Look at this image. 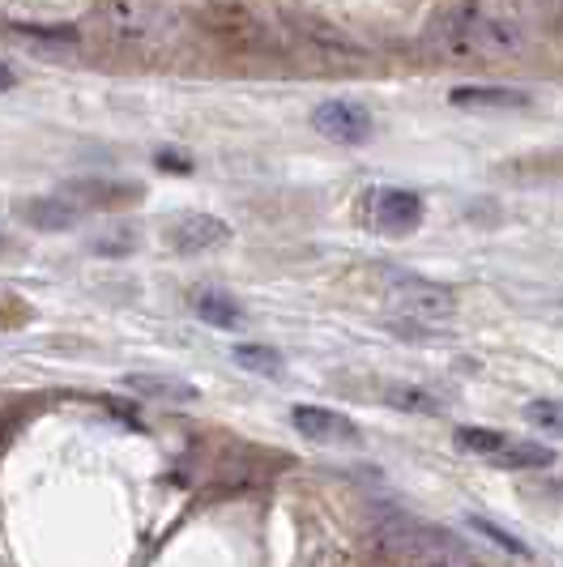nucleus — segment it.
<instances>
[{"mask_svg":"<svg viewBox=\"0 0 563 567\" xmlns=\"http://www.w3.org/2000/svg\"><path fill=\"white\" fill-rule=\"evenodd\" d=\"M290 423L299 426V435H308L316 444H355L359 431L346 414H334V410H320V405H295Z\"/></svg>","mask_w":563,"mask_h":567,"instance_id":"obj_7","label":"nucleus"},{"mask_svg":"<svg viewBox=\"0 0 563 567\" xmlns=\"http://www.w3.org/2000/svg\"><path fill=\"white\" fill-rule=\"evenodd\" d=\"M235 363L244 371H256V375H282V354L269 350V346H235Z\"/></svg>","mask_w":563,"mask_h":567,"instance_id":"obj_14","label":"nucleus"},{"mask_svg":"<svg viewBox=\"0 0 563 567\" xmlns=\"http://www.w3.org/2000/svg\"><path fill=\"white\" fill-rule=\"evenodd\" d=\"M0 252H4V235H0Z\"/></svg>","mask_w":563,"mask_h":567,"instance_id":"obj_20","label":"nucleus"},{"mask_svg":"<svg viewBox=\"0 0 563 567\" xmlns=\"http://www.w3.org/2000/svg\"><path fill=\"white\" fill-rule=\"evenodd\" d=\"M311 128L320 137H329V142L364 145L371 137V112L359 107V103H350V99H329V103H320L311 112Z\"/></svg>","mask_w":563,"mask_h":567,"instance_id":"obj_4","label":"nucleus"},{"mask_svg":"<svg viewBox=\"0 0 563 567\" xmlns=\"http://www.w3.org/2000/svg\"><path fill=\"white\" fill-rule=\"evenodd\" d=\"M436 48L452 60H504L525 48V30L482 4H461L436 27Z\"/></svg>","mask_w":563,"mask_h":567,"instance_id":"obj_1","label":"nucleus"},{"mask_svg":"<svg viewBox=\"0 0 563 567\" xmlns=\"http://www.w3.org/2000/svg\"><path fill=\"white\" fill-rule=\"evenodd\" d=\"M376 546L389 559V567H479V559L452 534L422 525V520H406V516L385 520L376 529Z\"/></svg>","mask_w":563,"mask_h":567,"instance_id":"obj_2","label":"nucleus"},{"mask_svg":"<svg viewBox=\"0 0 563 567\" xmlns=\"http://www.w3.org/2000/svg\"><path fill=\"white\" fill-rule=\"evenodd\" d=\"M367 214L371 227L385 235H410L422 223V197L410 188H376L367 197Z\"/></svg>","mask_w":563,"mask_h":567,"instance_id":"obj_5","label":"nucleus"},{"mask_svg":"<svg viewBox=\"0 0 563 567\" xmlns=\"http://www.w3.org/2000/svg\"><path fill=\"white\" fill-rule=\"evenodd\" d=\"M163 239H167L175 252L197 256V252H209V248L226 244V239H231V227H226L223 218H214V214H180V218L163 230Z\"/></svg>","mask_w":563,"mask_h":567,"instance_id":"obj_6","label":"nucleus"},{"mask_svg":"<svg viewBox=\"0 0 563 567\" xmlns=\"http://www.w3.org/2000/svg\"><path fill=\"white\" fill-rule=\"evenodd\" d=\"M389 401L401 405V410H440V398H427L422 389H393Z\"/></svg>","mask_w":563,"mask_h":567,"instance_id":"obj_18","label":"nucleus"},{"mask_svg":"<svg viewBox=\"0 0 563 567\" xmlns=\"http://www.w3.org/2000/svg\"><path fill=\"white\" fill-rule=\"evenodd\" d=\"M551 461L555 453L546 444H530V440H504V449L491 456V465H504V470H542Z\"/></svg>","mask_w":563,"mask_h":567,"instance_id":"obj_13","label":"nucleus"},{"mask_svg":"<svg viewBox=\"0 0 563 567\" xmlns=\"http://www.w3.org/2000/svg\"><path fill=\"white\" fill-rule=\"evenodd\" d=\"M452 103L465 112H512V107H530V94L508 85H461L452 90Z\"/></svg>","mask_w":563,"mask_h":567,"instance_id":"obj_8","label":"nucleus"},{"mask_svg":"<svg viewBox=\"0 0 563 567\" xmlns=\"http://www.w3.org/2000/svg\"><path fill=\"white\" fill-rule=\"evenodd\" d=\"M124 389L154 401H175V405L197 401V389L188 380H175V375H124Z\"/></svg>","mask_w":563,"mask_h":567,"instance_id":"obj_12","label":"nucleus"},{"mask_svg":"<svg viewBox=\"0 0 563 567\" xmlns=\"http://www.w3.org/2000/svg\"><path fill=\"white\" fill-rule=\"evenodd\" d=\"M389 312L410 320V324H444L457 312V299H452L449 286L406 274V278L389 282Z\"/></svg>","mask_w":563,"mask_h":567,"instance_id":"obj_3","label":"nucleus"},{"mask_svg":"<svg viewBox=\"0 0 563 567\" xmlns=\"http://www.w3.org/2000/svg\"><path fill=\"white\" fill-rule=\"evenodd\" d=\"M193 312L214 329H244V308L226 290H193Z\"/></svg>","mask_w":563,"mask_h":567,"instance_id":"obj_11","label":"nucleus"},{"mask_svg":"<svg viewBox=\"0 0 563 567\" xmlns=\"http://www.w3.org/2000/svg\"><path fill=\"white\" fill-rule=\"evenodd\" d=\"M64 197L78 200V205H99V209H115V205H129L141 197L137 184H112V179H78L64 188Z\"/></svg>","mask_w":563,"mask_h":567,"instance_id":"obj_9","label":"nucleus"},{"mask_svg":"<svg viewBox=\"0 0 563 567\" xmlns=\"http://www.w3.org/2000/svg\"><path fill=\"white\" fill-rule=\"evenodd\" d=\"M504 431H487V426H461L457 431V449H465V453H479V456H491L504 449Z\"/></svg>","mask_w":563,"mask_h":567,"instance_id":"obj_15","label":"nucleus"},{"mask_svg":"<svg viewBox=\"0 0 563 567\" xmlns=\"http://www.w3.org/2000/svg\"><path fill=\"white\" fill-rule=\"evenodd\" d=\"M470 525H474L479 534H487V538H491V542H500V546H504V550H512V555H530V546H525V542H516V538H512V534H504L500 525H491V520H482V516H474Z\"/></svg>","mask_w":563,"mask_h":567,"instance_id":"obj_17","label":"nucleus"},{"mask_svg":"<svg viewBox=\"0 0 563 567\" xmlns=\"http://www.w3.org/2000/svg\"><path fill=\"white\" fill-rule=\"evenodd\" d=\"M22 218L39 230H69L78 218H82V205L69 200L64 193H60V197H39V200H27V205H22Z\"/></svg>","mask_w":563,"mask_h":567,"instance_id":"obj_10","label":"nucleus"},{"mask_svg":"<svg viewBox=\"0 0 563 567\" xmlns=\"http://www.w3.org/2000/svg\"><path fill=\"white\" fill-rule=\"evenodd\" d=\"M525 423L546 431V435H563V401H530L525 405Z\"/></svg>","mask_w":563,"mask_h":567,"instance_id":"obj_16","label":"nucleus"},{"mask_svg":"<svg viewBox=\"0 0 563 567\" xmlns=\"http://www.w3.org/2000/svg\"><path fill=\"white\" fill-rule=\"evenodd\" d=\"M13 82H18V73H13L9 64H0V90H9Z\"/></svg>","mask_w":563,"mask_h":567,"instance_id":"obj_19","label":"nucleus"}]
</instances>
